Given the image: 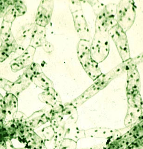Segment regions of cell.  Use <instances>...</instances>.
Listing matches in <instances>:
<instances>
[{
  "mask_svg": "<svg viewBox=\"0 0 143 149\" xmlns=\"http://www.w3.org/2000/svg\"><path fill=\"white\" fill-rule=\"evenodd\" d=\"M4 100L7 112L13 114L17 109V100L16 97L13 93H10L6 95Z\"/></svg>",
  "mask_w": 143,
  "mask_h": 149,
  "instance_id": "obj_13",
  "label": "cell"
},
{
  "mask_svg": "<svg viewBox=\"0 0 143 149\" xmlns=\"http://www.w3.org/2000/svg\"><path fill=\"white\" fill-rule=\"evenodd\" d=\"M95 15L96 21L105 30L109 31L118 24L116 19L117 5L114 3L105 5L98 1H90Z\"/></svg>",
  "mask_w": 143,
  "mask_h": 149,
  "instance_id": "obj_2",
  "label": "cell"
},
{
  "mask_svg": "<svg viewBox=\"0 0 143 149\" xmlns=\"http://www.w3.org/2000/svg\"><path fill=\"white\" fill-rule=\"evenodd\" d=\"M54 8V1H43L38 7L36 16V24L40 26L45 27L50 21Z\"/></svg>",
  "mask_w": 143,
  "mask_h": 149,
  "instance_id": "obj_6",
  "label": "cell"
},
{
  "mask_svg": "<svg viewBox=\"0 0 143 149\" xmlns=\"http://www.w3.org/2000/svg\"><path fill=\"white\" fill-rule=\"evenodd\" d=\"M40 72H41V68L39 65L36 63H32L30 67L27 69L25 72H24L23 76L28 79H31L32 77Z\"/></svg>",
  "mask_w": 143,
  "mask_h": 149,
  "instance_id": "obj_14",
  "label": "cell"
},
{
  "mask_svg": "<svg viewBox=\"0 0 143 149\" xmlns=\"http://www.w3.org/2000/svg\"><path fill=\"white\" fill-rule=\"evenodd\" d=\"M46 29L36 24L32 33L30 46L36 48L43 47L46 52H51L53 46L46 40ZM54 48V47H53Z\"/></svg>",
  "mask_w": 143,
  "mask_h": 149,
  "instance_id": "obj_7",
  "label": "cell"
},
{
  "mask_svg": "<svg viewBox=\"0 0 143 149\" xmlns=\"http://www.w3.org/2000/svg\"><path fill=\"white\" fill-rule=\"evenodd\" d=\"M36 48L29 46L28 49L20 57L12 61L11 68L13 70L18 71L30 64L33 58Z\"/></svg>",
  "mask_w": 143,
  "mask_h": 149,
  "instance_id": "obj_10",
  "label": "cell"
},
{
  "mask_svg": "<svg viewBox=\"0 0 143 149\" xmlns=\"http://www.w3.org/2000/svg\"><path fill=\"white\" fill-rule=\"evenodd\" d=\"M94 38L90 46L91 55L93 61L98 63L103 61L107 57L109 52V35L96 21Z\"/></svg>",
  "mask_w": 143,
  "mask_h": 149,
  "instance_id": "obj_1",
  "label": "cell"
},
{
  "mask_svg": "<svg viewBox=\"0 0 143 149\" xmlns=\"http://www.w3.org/2000/svg\"><path fill=\"white\" fill-rule=\"evenodd\" d=\"M136 6L133 1H121L117 5L116 19L118 25L126 32L134 24Z\"/></svg>",
  "mask_w": 143,
  "mask_h": 149,
  "instance_id": "obj_4",
  "label": "cell"
},
{
  "mask_svg": "<svg viewBox=\"0 0 143 149\" xmlns=\"http://www.w3.org/2000/svg\"><path fill=\"white\" fill-rule=\"evenodd\" d=\"M39 97H41L43 102L52 106H55L60 102V97L52 87L47 89L45 92L40 94Z\"/></svg>",
  "mask_w": 143,
  "mask_h": 149,
  "instance_id": "obj_11",
  "label": "cell"
},
{
  "mask_svg": "<svg viewBox=\"0 0 143 149\" xmlns=\"http://www.w3.org/2000/svg\"><path fill=\"white\" fill-rule=\"evenodd\" d=\"M108 33L115 44L123 61L129 60L130 54L126 32L117 24L108 31Z\"/></svg>",
  "mask_w": 143,
  "mask_h": 149,
  "instance_id": "obj_5",
  "label": "cell"
},
{
  "mask_svg": "<svg viewBox=\"0 0 143 149\" xmlns=\"http://www.w3.org/2000/svg\"><path fill=\"white\" fill-rule=\"evenodd\" d=\"M15 7L17 12V16H21L26 13V6L22 1H15Z\"/></svg>",
  "mask_w": 143,
  "mask_h": 149,
  "instance_id": "obj_15",
  "label": "cell"
},
{
  "mask_svg": "<svg viewBox=\"0 0 143 149\" xmlns=\"http://www.w3.org/2000/svg\"><path fill=\"white\" fill-rule=\"evenodd\" d=\"M75 28L81 39L88 40L90 37L89 31L81 9L72 12Z\"/></svg>",
  "mask_w": 143,
  "mask_h": 149,
  "instance_id": "obj_8",
  "label": "cell"
},
{
  "mask_svg": "<svg viewBox=\"0 0 143 149\" xmlns=\"http://www.w3.org/2000/svg\"><path fill=\"white\" fill-rule=\"evenodd\" d=\"M30 80L37 86L44 90L53 87V83L51 81L48 79L42 72L32 77Z\"/></svg>",
  "mask_w": 143,
  "mask_h": 149,
  "instance_id": "obj_12",
  "label": "cell"
},
{
  "mask_svg": "<svg viewBox=\"0 0 143 149\" xmlns=\"http://www.w3.org/2000/svg\"><path fill=\"white\" fill-rule=\"evenodd\" d=\"M1 38V61L2 62L12 52H15L17 44L11 33L6 36Z\"/></svg>",
  "mask_w": 143,
  "mask_h": 149,
  "instance_id": "obj_9",
  "label": "cell"
},
{
  "mask_svg": "<svg viewBox=\"0 0 143 149\" xmlns=\"http://www.w3.org/2000/svg\"><path fill=\"white\" fill-rule=\"evenodd\" d=\"M78 54L80 61L86 72L93 80L102 74L98 63L92 58L90 53V44L89 40L80 39L78 46Z\"/></svg>",
  "mask_w": 143,
  "mask_h": 149,
  "instance_id": "obj_3",
  "label": "cell"
}]
</instances>
